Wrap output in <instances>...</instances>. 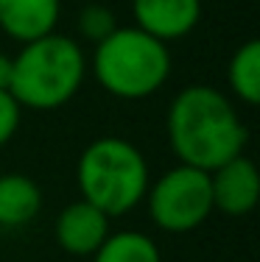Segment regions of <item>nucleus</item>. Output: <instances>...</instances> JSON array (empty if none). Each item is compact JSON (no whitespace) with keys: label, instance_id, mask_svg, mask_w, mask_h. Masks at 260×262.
Here are the masks:
<instances>
[{"label":"nucleus","instance_id":"obj_1","mask_svg":"<svg viewBox=\"0 0 260 262\" xmlns=\"http://www.w3.org/2000/svg\"><path fill=\"white\" fill-rule=\"evenodd\" d=\"M165 128L176 159L207 173L241 157L249 142V131L232 101L210 84H190L176 92Z\"/></svg>","mask_w":260,"mask_h":262},{"label":"nucleus","instance_id":"obj_2","mask_svg":"<svg viewBox=\"0 0 260 262\" xmlns=\"http://www.w3.org/2000/svg\"><path fill=\"white\" fill-rule=\"evenodd\" d=\"M87 78V56L78 39L48 34L26 42L11 56L9 92L23 109L51 112L70 103Z\"/></svg>","mask_w":260,"mask_h":262},{"label":"nucleus","instance_id":"obj_3","mask_svg":"<svg viewBox=\"0 0 260 262\" xmlns=\"http://www.w3.org/2000/svg\"><path fill=\"white\" fill-rule=\"evenodd\" d=\"M92 48V61L87 67L98 84L121 101H143L163 90L171 76L168 45L137 26H117L107 39Z\"/></svg>","mask_w":260,"mask_h":262},{"label":"nucleus","instance_id":"obj_4","mask_svg":"<svg viewBox=\"0 0 260 262\" xmlns=\"http://www.w3.org/2000/svg\"><path fill=\"white\" fill-rule=\"evenodd\" d=\"M148 162L123 137H98L82 151L76 182L82 198L107 217H121L143 204L148 190Z\"/></svg>","mask_w":260,"mask_h":262},{"label":"nucleus","instance_id":"obj_5","mask_svg":"<svg viewBox=\"0 0 260 262\" xmlns=\"http://www.w3.org/2000/svg\"><path fill=\"white\" fill-rule=\"evenodd\" d=\"M148 215L163 232L185 234L199 229L213 215V192H210V173L179 162L168 167L163 176L148 182L146 198Z\"/></svg>","mask_w":260,"mask_h":262},{"label":"nucleus","instance_id":"obj_6","mask_svg":"<svg viewBox=\"0 0 260 262\" xmlns=\"http://www.w3.org/2000/svg\"><path fill=\"white\" fill-rule=\"evenodd\" d=\"M210 192H213V209L230 217L249 215L260 198L257 165L246 154L227 159L224 165L210 170Z\"/></svg>","mask_w":260,"mask_h":262},{"label":"nucleus","instance_id":"obj_7","mask_svg":"<svg viewBox=\"0 0 260 262\" xmlns=\"http://www.w3.org/2000/svg\"><path fill=\"white\" fill-rule=\"evenodd\" d=\"M109 221L98 207L90 201L78 198V201L67 204L59 212L56 223H53V234L62 251L73 254V257H92L109 234Z\"/></svg>","mask_w":260,"mask_h":262},{"label":"nucleus","instance_id":"obj_8","mask_svg":"<svg viewBox=\"0 0 260 262\" xmlns=\"http://www.w3.org/2000/svg\"><path fill=\"white\" fill-rule=\"evenodd\" d=\"M134 26L159 42L188 36L202 20V0H132Z\"/></svg>","mask_w":260,"mask_h":262},{"label":"nucleus","instance_id":"obj_9","mask_svg":"<svg viewBox=\"0 0 260 262\" xmlns=\"http://www.w3.org/2000/svg\"><path fill=\"white\" fill-rule=\"evenodd\" d=\"M59 14L62 0H0V31L26 45L53 34Z\"/></svg>","mask_w":260,"mask_h":262},{"label":"nucleus","instance_id":"obj_10","mask_svg":"<svg viewBox=\"0 0 260 262\" xmlns=\"http://www.w3.org/2000/svg\"><path fill=\"white\" fill-rule=\"evenodd\" d=\"M42 212V187L26 173H0V226H28Z\"/></svg>","mask_w":260,"mask_h":262},{"label":"nucleus","instance_id":"obj_11","mask_svg":"<svg viewBox=\"0 0 260 262\" xmlns=\"http://www.w3.org/2000/svg\"><path fill=\"white\" fill-rule=\"evenodd\" d=\"M227 84L230 92L246 106L260 103V42L246 39L230 56L227 64Z\"/></svg>","mask_w":260,"mask_h":262},{"label":"nucleus","instance_id":"obj_12","mask_svg":"<svg viewBox=\"0 0 260 262\" xmlns=\"http://www.w3.org/2000/svg\"><path fill=\"white\" fill-rule=\"evenodd\" d=\"M92 262H163V254L146 232L126 229V232H109L92 254Z\"/></svg>","mask_w":260,"mask_h":262},{"label":"nucleus","instance_id":"obj_13","mask_svg":"<svg viewBox=\"0 0 260 262\" xmlns=\"http://www.w3.org/2000/svg\"><path fill=\"white\" fill-rule=\"evenodd\" d=\"M115 28H117L115 11L109 9V6H104V3H90V6H84V9L78 11V17H76V31H78V36H82L84 42H90V45L104 42Z\"/></svg>","mask_w":260,"mask_h":262},{"label":"nucleus","instance_id":"obj_14","mask_svg":"<svg viewBox=\"0 0 260 262\" xmlns=\"http://www.w3.org/2000/svg\"><path fill=\"white\" fill-rule=\"evenodd\" d=\"M23 120V106L11 98V92L0 90V148L17 134Z\"/></svg>","mask_w":260,"mask_h":262},{"label":"nucleus","instance_id":"obj_15","mask_svg":"<svg viewBox=\"0 0 260 262\" xmlns=\"http://www.w3.org/2000/svg\"><path fill=\"white\" fill-rule=\"evenodd\" d=\"M9 84H11V56L0 51V90L9 92Z\"/></svg>","mask_w":260,"mask_h":262}]
</instances>
